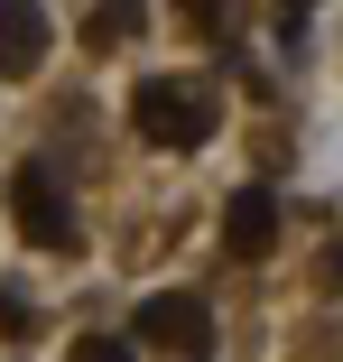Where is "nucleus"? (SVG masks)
<instances>
[{"mask_svg": "<svg viewBox=\"0 0 343 362\" xmlns=\"http://www.w3.org/2000/svg\"><path fill=\"white\" fill-rule=\"evenodd\" d=\"M279 10H315V0H279Z\"/></svg>", "mask_w": 343, "mask_h": 362, "instance_id": "9d476101", "label": "nucleus"}, {"mask_svg": "<svg viewBox=\"0 0 343 362\" xmlns=\"http://www.w3.org/2000/svg\"><path fill=\"white\" fill-rule=\"evenodd\" d=\"M10 223H19L28 251H75V242H84V223H75V204H65L56 168H37V158L10 168Z\"/></svg>", "mask_w": 343, "mask_h": 362, "instance_id": "f03ea898", "label": "nucleus"}, {"mask_svg": "<svg viewBox=\"0 0 343 362\" xmlns=\"http://www.w3.org/2000/svg\"><path fill=\"white\" fill-rule=\"evenodd\" d=\"M0 334H28V307L10 298V288H0Z\"/></svg>", "mask_w": 343, "mask_h": 362, "instance_id": "1a4fd4ad", "label": "nucleus"}, {"mask_svg": "<svg viewBox=\"0 0 343 362\" xmlns=\"http://www.w3.org/2000/svg\"><path fill=\"white\" fill-rule=\"evenodd\" d=\"M75 362H140V344H121V334H84Z\"/></svg>", "mask_w": 343, "mask_h": 362, "instance_id": "0eeeda50", "label": "nucleus"}, {"mask_svg": "<svg viewBox=\"0 0 343 362\" xmlns=\"http://www.w3.org/2000/svg\"><path fill=\"white\" fill-rule=\"evenodd\" d=\"M186 362H204V353H186Z\"/></svg>", "mask_w": 343, "mask_h": 362, "instance_id": "9b49d317", "label": "nucleus"}, {"mask_svg": "<svg viewBox=\"0 0 343 362\" xmlns=\"http://www.w3.org/2000/svg\"><path fill=\"white\" fill-rule=\"evenodd\" d=\"M223 251H232V260H269V251H279V195H269V186H232V204H223Z\"/></svg>", "mask_w": 343, "mask_h": 362, "instance_id": "39448f33", "label": "nucleus"}, {"mask_svg": "<svg viewBox=\"0 0 343 362\" xmlns=\"http://www.w3.org/2000/svg\"><path fill=\"white\" fill-rule=\"evenodd\" d=\"M47 47H56V28L37 0H0V84H28L47 65Z\"/></svg>", "mask_w": 343, "mask_h": 362, "instance_id": "20e7f679", "label": "nucleus"}, {"mask_svg": "<svg viewBox=\"0 0 343 362\" xmlns=\"http://www.w3.org/2000/svg\"><path fill=\"white\" fill-rule=\"evenodd\" d=\"M130 130H140L149 149H204V139H214V93L195 75H149L130 93Z\"/></svg>", "mask_w": 343, "mask_h": 362, "instance_id": "f257e3e1", "label": "nucleus"}, {"mask_svg": "<svg viewBox=\"0 0 343 362\" xmlns=\"http://www.w3.org/2000/svg\"><path fill=\"white\" fill-rule=\"evenodd\" d=\"M140 28H149V0H93V19H84L93 47H121V37H140Z\"/></svg>", "mask_w": 343, "mask_h": 362, "instance_id": "423d86ee", "label": "nucleus"}, {"mask_svg": "<svg viewBox=\"0 0 343 362\" xmlns=\"http://www.w3.org/2000/svg\"><path fill=\"white\" fill-rule=\"evenodd\" d=\"M130 344H167V353H204V344H214V307H204L195 288H158V298H140V325H130Z\"/></svg>", "mask_w": 343, "mask_h": 362, "instance_id": "7ed1b4c3", "label": "nucleus"}, {"mask_svg": "<svg viewBox=\"0 0 343 362\" xmlns=\"http://www.w3.org/2000/svg\"><path fill=\"white\" fill-rule=\"evenodd\" d=\"M186 19H195V28H223V19H232V0H186Z\"/></svg>", "mask_w": 343, "mask_h": 362, "instance_id": "6e6552de", "label": "nucleus"}]
</instances>
